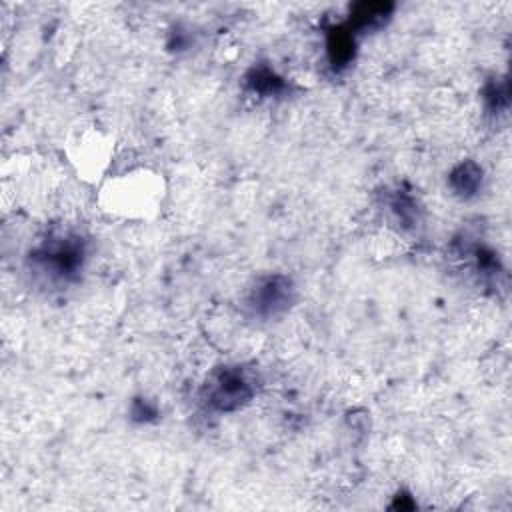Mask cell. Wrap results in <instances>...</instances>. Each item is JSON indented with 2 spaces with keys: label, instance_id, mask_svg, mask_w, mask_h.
<instances>
[{
  "label": "cell",
  "instance_id": "obj_2",
  "mask_svg": "<svg viewBox=\"0 0 512 512\" xmlns=\"http://www.w3.org/2000/svg\"><path fill=\"white\" fill-rule=\"evenodd\" d=\"M254 394L252 384L238 368H226L206 386V402L218 410H236Z\"/></svg>",
  "mask_w": 512,
  "mask_h": 512
},
{
  "label": "cell",
  "instance_id": "obj_3",
  "mask_svg": "<svg viewBox=\"0 0 512 512\" xmlns=\"http://www.w3.org/2000/svg\"><path fill=\"white\" fill-rule=\"evenodd\" d=\"M480 180H482V170L476 164H462L452 174V186L460 196L474 194Z\"/></svg>",
  "mask_w": 512,
  "mask_h": 512
},
{
  "label": "cell",
  "instance_id": "obj_1",
  "mask_svg": "<svg viewBox=\"0 0 512 512\" xmlns=\"http://www.w3.org/2000/svg\"><path fill=\"white\" fill-rule=\"evenodd\" d=\"M294 298V286L286 276H270L260 280L248 294L246 304L252 314L260 318H274L282 314Z\"/></svg>",
  "mask_w": 512,
  "mask_h": 512
}]
</instances>
